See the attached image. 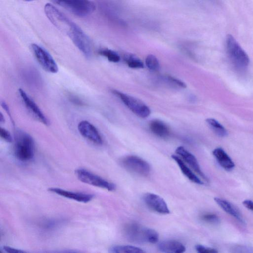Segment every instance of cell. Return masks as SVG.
<instances>
[{"label": "cell", "mask_w": 253, "mask_h": 253, "mask_svg": "<svg viewBox=\"0 0 253 253\" xmlns=\"http://www.w3.org/2000/svg\"><path fill=\"white\" fill-rule=\"evenodd\" d=\"M75 173L79 180L82 182L110 191L116 189V185L114 183L86 169H78L76 170Z\"/></svg>", "instance_id": "8992f818"}, {"label": "cell", "mask_w": 253, "mask_h": 253, "mask_svg": "<svg viewBox=\"0 0 253 253\" xmlns=\"http://www.w3.org/2000/svg\"><path fill=\"white\" fill-rule=\"evenodd\" d=\"M48 191L66 198L82 203H87L94 197V195L91 194L70 191L59 188H50Z\"/></svg>", "instance_id": "5bb4252c"}, {"label": "cell", "mask_w": 253, "mask_h": 253, "mask_svg": "<svg viewBox=\"0 0 253 253\" xmlns=\"http://www.w3.org/2000/svg\"><path fill=\"white\" fill-rule=\"evenodd\" d=\"M167 79L169 81V82H170L171 83L175 85L178 86L182 88H185L186 87V85L184 82L177 79H176L172 77L168 76L167 77Z\"/></svg>", "instance_id": "83f0119b"}, {"label": "cell", "mask_w": 253, "mask_h": 253, "mask_svg": "<svg viewBox=\"0 0 253 253\" xmlns=\"http://www.w3.org/2000/svg\"><path fill=\"white\" fill-rule=\"evenodd\" d=\"M226 48L230 60L236 67L244 69L248 66V55L230 34H228L226 38Z\"/></svg>", "instance_id": "277c9868"}, {"label": "cell", "mask_w": 253, "mask_h": 253, "mask_svg": "<svg viewBox=\"0 0 253 253\" xmlns=\"http://www.w3.org/2000/svg\"><path fill=\"white\" fill-rule=\"evenodd\" d=\"M212 154L219 165L224 169L229 171L235 167L234 162L222 148L214 149Z\"/></svg>", "instance_id": "e0dca14e"}, {"label": "cell", "mask_w": 253, "mask_h": 253, "mask_svg": "<svg viewBox=\"0 0 253 253\" xmlns=\"http://www.w3.org/2000/svg\"><path fill=\"white\" fill-rule=\"evenodd\" d=\"M149 127L151 131L156 135L165 138L169 134V130L168 126L161 121L156 120L152 121Z\"/></svg>", "instance_id": "d6986e66"}, {"label": "cell", "mask_w": 253, "mask_h": 253, "mask_svg": "<svg viewBox=\"0 0 253 253\" xmlns=\"http://www.w3.org/2000/svg\"><path fill=\"white\" fill-rule=\"evenodd\" d=\"M215 203L226 213L230 214L240 222L245 224L243 217L239 210L231 203L223 199L218 197L214 198Z\"/></svg>", "instance_id": "2e32d148"}, {"label": "cell", "mask_w": 253, "mask_h": 253, "mask_svg": "<svg viewBox=\"0 0 253 253\" xmlns=\"http://www.w3.org/2000/svg\"><path fill=\"white\" fill-rule=\"evenodd\" d=\"M4 121V117L2 115V114L1 113H0V123H3Z\"/></svg>", "instance_id": "1f68e13d"}, {"label": "cell", "mask_w": 253, "mask_h": 253, "mask_svg": "<svg viewBox=\"0 0 253 253\" xmlns=\"http://www.w3.org/2000/svg\"><path fill=\"white\" fill-rule=\"evenodd\" d=\"M23 0L27 1H32V0Z\"/></svg>", "instance_id": "d6a6232c"}, {"label": "cell", "mask_w": 253, "mask_h": 253, "mask_svg": "<svg viewBox=\"0 0 253 253\" xmlns=\"http://www.w3.org/2000/svg\"><path fill=\"white\" fill-rule=\"evenodd\" d=\"M125 237L129 241L137 243H149L155 244L159 240V234L151 228L131 222L126 224L124 228Z\"/></svg>", "instance_id": "7a4b0ae2"}, {"label": "cell", "mask_w": 253, "mask_h": 253, "mask_svg": "<svg viewBox=\"0 0 253 253\" xmlns=\"http://www.w3.org/2000/svg\"><path fill=\"white\" fill-rule=\"evenodd\" d=\"M99 53L106 57L109 61L112 62H118L120 60V56L116 52L110 49H101L99 50Z\"/></svg>", "instance_id": "603a6c76"}, {"label": "cell", "mask_w": 253, "mask_h": 253, "mask_svg": "<svg viewBox=\"0 0 253 253\" xmlns=\"http://www.w3.org/2000/svg\"><path fill=\"white\" fill-rule=\"evenodd\" d=\"M113 253H142L145 252L140 248L128 245L115 246L109 249Z\"/></svg>", "instance_id": "ffe728a7"}, {"label": "cell", "mask_w": 253, "mask_h": 253, "mask_svg": "<svg viewBox=\"0 0 253 253\" xmlns=\"http://www.w3.org/2000/svg\"><path fill=\"white\" fill-rule=\"evenodd\" d=\"M122 165L129 171L141 176L149 175L151 171L149 164L136 156H127L121 161Z\"/></svg>", "instance_id": "9c48e42d"}, {"label": "cell", "mask_w": 253, "mask_h": 253, "mask_svg": "<svg viewBox=\"0 0 253 253\" xmlns=\"http://www.w3.org/2000/svg\"><path fill=\"white\" fill-rule=\"evenodd\" d=\"M71 101L77 104L82 105L83 104L81 100H79L78 98H76L75 97L72 98Z\"/></svg>", "instance_id": "4dcf8cb0"}, {"label": "cell", "mask_w": 253, "mask_h": 253, "mask_svg": "<svg viewBox=\"0 0 253 253\" xmlns=\"http://www.w3.org/2000/svg\"><path fill=\"white\" fill-rule=\"evenodd\" d=\"M201 218L205 222L212 224H217L220 221L219 217L214 213L204 214L201 216Z\"/></svg>", "instance_id": "d4e9b609"}, {"label": "cell", "mask_w": 253, "mask_h": 253, "mask_svg": "<svg viewBox=\"0 0 253 253\" xmlns=\"http://www.w3.org/2000/svg\"><path fill=\"white\" fill-rule=\"evenodd\" d=\"M0 136L1 138L7 142L10 143L12 141V138L10 133L5 128L0 127Z\"/></svg>", "instance_id": "4316f807"}, {"label": "cell", "mask_w": 253, "mask_h": 253, "mask_svg": "<svg viewBox=\"0 0 253 253\" xmlns=\"http://www.w3.org/2000/svg\"><path fill=\"white\" fill-rule=\"evenodd\" d=\"M243 204L246 208L253 211V201L245 200L243 202Z\"/></svg>", "instance_id": "f546056e"}, {"label": "cell", "mask_w": 253, "mask_h": 253, "mask_svg": "<svg viewBox=\"0 0 253 253\" xmlns=\"http://www.w3.org/2000/svg\"><path fill=\"white\" fill-rule=\"evenodd\" d=\"M158 248L160 252L166 253H182L186 250L183 244L173 240L163 241L158 244Z\"/></svg>", "instance_id": "9a60e30c"}, {"label": "cell", "mask_w": 253, "mask_h": 253, "mask_svg": "<svg viewBox=\"0 0 253 253\" xmlns=\"http://www.w3.org/2000/svg\"><path fill=\"white\" fill-rule=\"evenodd\" d=\"M18 92L26 108L32 115L42 124L48 125V119L32 99L22 88H19Z\"/></svg>", "instance_id": "30bf717a"}, {"label": "cell", "mask_w": 253, "mask_h": 253, "mask_svg": "<svg viewBox=\"0 0 253 253\" xmlns=\"http://www.w3.org/2000/svg\"><path fill=\"white\" fill-rule=\"evenodd\" d=\"M124 60L128 67L131 68H142L144 67L142 62L136 56L128 54L125 55Z\"/></svg>", "instance_id": "7402d4cb"}, {"label": "cell", "mask_w": 253, "mask_h": 253, "mask_svg": "<svg viewBox=\"0 0 253 253\" xmlns=\"http://www.w3.org/2000/svg\"><path fill=\"white\" fill-rule=\"evenodd\" d=\"M206 122L217 135L221 137H224L227 135L226 129L216 120L210 118L207 119Z\"/></svg>", "instance_id": "44dd1931"}, {"label": "cell", "mask_w": 253, "mask_h": 253, "mask_svg": "<svg viewBox=\"0 0 253 253\" xmlns=\"http://www.w3.org/2000/svg\"><path fill=\"white\" fill-rule=\"evenodd\" d=\"M3 250L7 253H19L24 252L23 251L11 248L9 246H3L2 247Z\"/></svg>", "instance_id": "f1b7e54d"}, {"label": "cell", "mask_w": 253, "mask_h": 253, "mask_svg": "<svg viewBox=\"0 0 253 253\" xmlns=\"http://www.w3.org/2000/svg\"><path fill=\"white\" fill-rule=\"evenodd\" d=\"M196 250L200 253H216L218 251L214 248H209L201 245H197L195 247Z\"/></svg>", "instance_id": "484cf974"}, {"label": "cell", "mask_w": 253, "mask_h": 253, "mask_svg": "<svg viewBox=\"0 0 253 253\" xmlns=\"http://www.w3.org/2000/svg\"><path fill=\"white\" fill-rule=\"evenodd\" d=\"M146 66L151 70L157 71L160 67L159 62L157 57L152 54L148 55L145 59Z\"/></svg>", "instance_id": "cb8c5ba5"}, {"label": "cell", "mask_w": 253, "mask_h": 253, "mask_svg": "<svg viewBox=\"0 0 253 253\" xmlns=\"http://www.w3.org/2000/svg\"><path fill=\"white\" fill-rule=\"evenodd\" d=\"M51 0L80 17L87 16L93 12L95 9L94 2L90 0Z\"/></svg>", "instance_id": "5b68a950"}, {"label": "cell", "mask_w": 253, "mask_h": 253, "mask_svg": "<svg viewBox=\"0 0 253 253\" xmlns=\"http://www.w3.org/2000/svg\"><path fill=\"white\" fill-rule=\"evenodd\" d=\"M80 134L84 138L98 145L102 144V139L97 128L87 121L80 122L78 126Z\"/></svg>", "instance_id": "7c38bea8"}, {"label": "cell", "mask_w": 253, "mask_h": 253, "mask_svg": "<svg viewBox=\"0 0 253 253\" xmlns=\"http://www.w3.org/2000/svg\"><path fill=\"white\" fill-rule=\"evenodd\" d=\"M112 92L138 117L145 118L150 115L151 111L149 107L139 99L116 90H112Z\"/></svg>", "instance_id": "52a82bcc"}, {"label": "cell", "mask_w": 253, "mask_h": 253, "mask_svg": "<svg viewBox=\"0 0 253 253\" xmlns=\"http://www.w3.org/2000/svg\"><path fill=\"white\" fill-rule=\"evenodd\" d=\"M33 52L41 66L46 72L56 73L58 66L51 55L41 46L33 43L31 45Z\"/></svg>", "instance_id": "ba28073f"}, {"label": "cell", "mask_w": 253, "mask_h": 253, "mask_svg": "<svg viewBox=\"0 0 253 253\" xmlns=\"http://www.w3.org/2000/svg\"><path fill=\"white\" fill-rule=\"evenodd\" d=\"M143 199L146 206L155 212L161 214H168L170 212L165 201L158 195L147 193L144 195Z\"/></svg>", "instance_id": "8fae6325"}, {"label": "cell", "mask_w": 253, "mask_h": 253, "mask_svg": "<svg viewBox=\"0 0 253 253\" xmlns=\"http://www.w3.org/2000/svg\"><path fill=\"white\" fill-rule=\"evenodd\" d=\"M14 154L18 160L26 162L35 155V143L32 137L26 132L17 130L14 134Z\"/></svg>", "instance_id": "3957f363"}, {"label": "cell", "mask_w": 253, "mask_h": 253, "mask_svg": "<svg viewBox=\"0 0 253 253\" xmlns=\"http://www.w3.org/2000/svg\"><path fill=\"white\" fill-rule=\"evenodd\" d=\"M44 10L50 21L60 31L68 35L85 57H90L92 54L91 42L82 30L53 5L46 4Z\"/></svg>", "instance_id": "6da1fadb"}, {"label": "cell", "mask_w": 253, "mask_h": 253, "mask_svg": "<svg viewBox=\"0 0 253 253\" xmlns=\"http://www.w3.org/2000/svg\"><path fill=\"white\" fill-rule=\"evenodd\" d=\"M172 158L178 165L183 174L190 181L198 184H203V182L192 171V170L186 165L180 157L173 155Z\"/></svg>", "instance_id": "ac0fdd59"}, {"label": "cell", "mask_w": 253, "mask_h": 253, "mask_svg": "<svg viewBox=\"0 0 253 253\" xmlns=\"http://www.w3.org/2000/svg\"><path fill=\"white\" fill-rule=\"evenodd\" d=\"M177 154L180 156L184 161H185L199 176L206 181L208 179L202 171L198 162L196 157L190 152L187 151L182 146L178 147L175 150Z\"/></svg>", "instance_id": "4fadbf2b"}]
</instances>
